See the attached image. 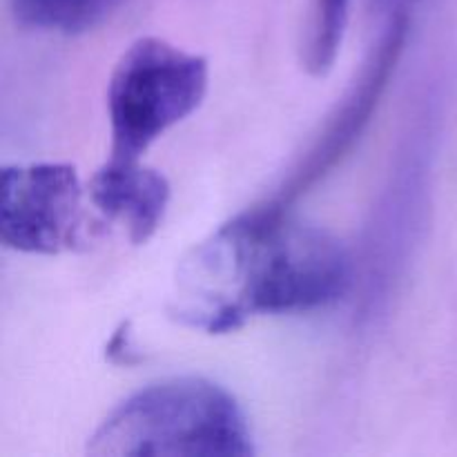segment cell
<instances>
[{"mask_svg":"<svg viewBox=\"0 0 457 457\" xmlns=\"http://www.w3.org/2000/svg\"><path fill=\"white\" fill-rule=\"evenodd\" d=\"M409 29V13L404 7H395V12H391L388 16L378 43L366 56L357 79L326 116L324 125L312 138L311 145L306 147V152L295 161V165L281 179L275 192L259 205L272 210V212H288L290 205L297 204L303 195H308L317 183L324 181L342 163L344 156L355 147V143L360 141L373 114L378 112L388 80L404 52Z\"/></svg>","mask_w":457,"mask_h":457,"instance_id":"5b68a950","label":"cell"},{"mask_svg":"<svg viewBox=\"0 0 457 457\" xmlns=\"http://www.w3.org/2000/svg\"><path fill=\"white\" fill-rule=\"evenodd\" d=\"M89 201L110 221L123 226L129 241L141 245L154 237L168 212L172 187L141 161L110 159L89 179Z\"/></svg>","mask_w":457,"mask_h":457,"instance_id":"52a82bcc","label":"cell"},{"mask_svg":"<svg viewBox=\"0 0 457 457\" xmlns=\"http://www.w3.org/2000/svg\"><path fill=\"white\" fill-rule=\"evenodd\" d=\"M388 3H395V7H402V4L409 3V0H388Z\"/></svg>","mask_w":457,"mask_h":457,"instance_id":"9c48e42d","label":"cell"},{"mask_svg":"<svg viewBox=\"0 0 457 457\" xmlns=\"http://www.w3.org/2000/svg\"><path fill=\"white\" fill-rule=\"evenodd\" d=\"M125 0H9L13 21L27 29L83 34L112 16Z\"/></svg>","mask_w":457,"mask_h":457,"instance_id":"ba28073f","label":"cell"},{"mask_svg":"<svg viewBox=\"0 0 457 457\" xmlns=\"http://www.w3.org/2000/svg\"><path fill=\"white\" fill-rule=\"evenodd\" d=\"M87 453L253 455V431L230 391L204 378L150 384L120 402L94 431Z\"/></svg>","mask_w":457,"mask_h":457,"instance_id":"7a4b0ae2","label":"cell"},{"mask_svg":"<svg viewBox=\"0 0 457 457\" xmlns=\"http://www.w3.org/2000/svg\"><path fill=\"white\" fill-rule=\"evenodd\" d=\"M208 80L204 56L156 36L134 40L107 83L110 159L141 161L152 143L199 110Z\"/></svg>","mask_w":457,"mask_h":457,"instance_id":"3957f363","label":"cell"},{"mask_svg":"<svg viewBox=\"0 0 457 457\" xmlns=\"http://www.w3.org/2000/svg\"><path fill=\"white\" fill-rule=\"evenodd\" d=\"M357 263L328 230L253 205L221 223L181 259L170 315L210 335L259 315H297L353 290Z\"/></svg>","mask_w":457,"mask_h":457,"instance_id":"6da1fadb","label":"cell"},{"mask_svg":"<svg viewBox=\"0 0 457 457\" xmlns=\"http://www.w3.org/2000/svg\"><path fill=\"white\" fill-rule=\"evenodd\" d=\"M436 116L424 110L409 125L391 172L366 226L360 270V312L373 320L386 311L418 250L431 208Z\"/></svg>","mask_w":457,"mask_h":457,"instance_id":"277c9868","label":"cell"},{"mask_svg":"<svg viewBox=\"0 0 457 457\" xmlns=\"http://www.w3.org/2000/svg\"><path fill=\"white\" fill-rule=\"evenodd\" d=\"M83 183L70 163L7 165L0 174V239L25 254L79 244Z\"/></svg>","mask_w":457,"mask_h":457,"instance_id":"8992f818","label":"cell"}]
</instances>
